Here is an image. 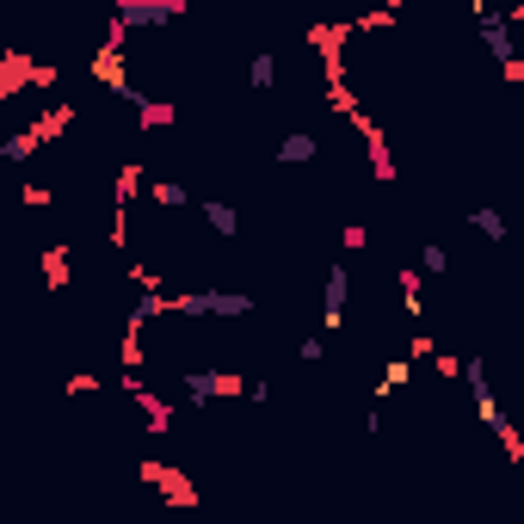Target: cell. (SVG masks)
I'll return each instance as SVG.
<instances>
[{
  "instance_id": "7a4b0ae2",
  "label": "cell",
  "mask_w": 524,
  "mask_h": 524,
  "mask_svg": "<svg viewBox=\"0 0 524 524\" xmlns=\"http://www.w3.org/2000/svg\"><path fill=\"white\" fill-rule=\"evenodd\" d=\"M346 321V265H333L327 271V333Z\"/></svg>"
},
{
  "instance_id": "6da1fadb",
  "label": "cell",
  "mask_w": 524,
  "mask_h": 524,
  "mask_svg": "<svg viewBox=\"0 0 524 524\" xmlns=\"http://www.w3.org/2000/svg\"><path fill=\"white\" fill-rule=\"evenodd\" d=\"M142 481L167 487V506H198V487H192L179 469H167V463H142Z\"/></svg>"
},
{
  "instance_id": "277c9868",
  "label": "cell",
  "mask_w": 524,
  "mask_h": 524,
  "mask_svg": "<svg viewBox=\"0 0 524 524\" xmlns=\"http://www.w3.org/2000/svg\"><path fill=\"white\" fill-rule=\"evenodd\" d=\"M314 149H321V142H314L309 130H296V136H284V149H278V160H284V167H303V160H314Z\"/></svg>"
},
{
  "instance_id": "9c48e42d",
  "label": "cell",
  "mask_w": 524,
  "mask_h": 524,
  "mask_svg": "<svg viewBox=\"0 0 524 524\" xmlns=\"http://www.w3.org/2000/svg\"><path fill=\"white\" fill-rule=\"evenodd\" d=\"M296 352H303V365H321V358H327V339H303Z\"/></svg>"
},
{
  "instance_id": "3957f363",
  "label": "cell",
  "mask_w": 524,
  "mask_h": 524,
  "mask_svg": "<svg viewBox=\"0 0 524 524\" xmlns=\"http://www.w3.org/2000/svg\"><path fill=\"white\" fill-rule=\"evenodd\" d=\"M271 81H278L271 50H253V56H247V87H253V93H271Z\"/></svg>"
},
{
  "instance_id": "52a82bcc",
  "label": "cell",
  "mask_w": 524,
  "mask_h": 524,
  "mask_svg": "<svg viewBox=\"0 0 524 524\" xmlns=\"http://www.w3.org/2000/svg\"><path fill=\"white\" fill-rule=\"evenodd\" d=\"M149 198H155L160 210H179V204H192V192H185V185H167V179H155V185H149Z\"/></svg>"
},
{
  "instance_id": "8992f818",
  "label": "cell",
  "mask_w": 524,
  "mask_h": 524,
  "mask_svg": "<svg viewBox=\"0 0 524 524\" xmlns=\"http://www.w3.org/2000/svg\"><path fill=\"white\" fill-rule=\"evenodd\" d=\"M408 376H414V358H395V365H382V382H376V395H395V389H408Z\"/></svg>"
},
{
  "instance_id": "5b68a950",
  "label": "cell",
  "mask_w": 524,
  "mask_h": 524,
  "mask_svg": "<svg viewBox=\"0 0 524 524\" xmlns=\"http://www.w3.org/2000/svg\"><path fill=\"white\" fill-rule=\"evenodd\" d=\"M198 210L210 216V228H216V235H235V228H241V216H235L228 204H216V198H198Z\"/></svg>"
},
{
  "instance_id": "ba28073f",
  "label": "cell",
  "mask_w": 524,
  "mask_h": 524,
  "mask_svg": "<svg viewBox=\"0 0 524 524\" xmlns=\"http://www.w3.org/2000/svg\"><path fill=\"white\" fill-rule=\"evenodd\" d=\"M469 222H475V228H481V235H494V241L506 235V216H500V210H475Z\"/></svg>"
}]
</instances>
